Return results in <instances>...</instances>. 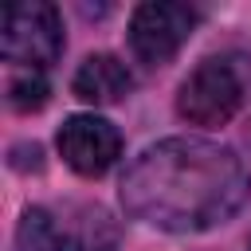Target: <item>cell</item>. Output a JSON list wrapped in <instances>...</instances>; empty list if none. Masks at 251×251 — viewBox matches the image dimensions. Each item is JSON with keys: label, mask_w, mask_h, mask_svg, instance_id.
<instances>
[{"label": "cell", "mask_w": 251, "mask_h": 251, "mask_svg": "<svg viewBox=\"0 0 251 251\" xmlns=\"http://www.w3.org/2000/svg\"><path fill=\"white\" fill-rule=\"evenodd\" d=\"M59 157L78 176H102L122 157V133L98 114H75L59 126Z\"/></svg>", "instance_id": "6"}, {"label": "cell", "mask_w": 251, "mask_h": 251, "mask_svg": "<svg viewBox=\"0 0 251 251\" xmlns=\"http://www.w3.org/2000/svg\"><path fill=\"white\" fill-rule=\"evenodd\" d=\"M16 251H118V227L86 200L31 204L20 216Z\"/></svg>", "instance_id": "2"}, {"label": "cell", "mask_w": 251, "mask_h": 251, "mask_svg": "<svg viewBox=\"0 0 251 251\" xmlns=\"http://www.w3.org/2000/svg\"><path fill=\"white\" fill-rule=\"evenodd\" d=\"M71 90H75V98H82L90 106H110L133 90V75L126 71V63L118 55H90L75 71Z\"/></svg>", "instance_id": "7"}, {"label": "cell", "mask_w": 251, "mask_h": 251, "mask_svg": "<svg viewBox=\"0 0 251 251\" xmlns=\"http://www.w3.org/2000/svg\"><path fill=\"white\" fill-rule=\"evenodd\" d=\"M0 51L8 63L43 71L63 55V20L47 0H16L0 12Z\"/></svg>", "instance_id": "4"}, {"label": "cell", "mask_w": 251, "mask_h": 251, "mask_svg": "<svg viewBox=\"0 0 251 251\" xmlns=\"http://www.w3.org/2000/svg\"><path fill=\"white\" fill-rule=\"evenodd\" d=\"M251 86V67L239 55H208L176 90V114L192 126H224L239 114Z\"/></svg>", "instance_id": "3"}, {"label": "cell", "mask_w": 251, "mask_h": 251, "mask_svg": "<svg viewBox=\"0 0 251 251\" xmlns=\"http://www.w3.org/2000/svg\"><path fill=\"white\" fill-rule=\"evenodd\" d=\"M251 192L235 149L204 137H169L133 157L122 176V204L161 231H208L227 224Z\"/></svg>", "instance_id": "1"}, {"label": "cell", "mask_w": 251, "mask_h": 251, "mask_svg": "<svg viewBox=\"0 0 251 251\" xmlns=\"http://www.w3.org/2000/svg\"><path fill=\"white\" fill-rule=\"evenodd\" d=\"M196 20H200V12L188 4L149 0V4L133 8V16H129V51L145 67H161L188 43Z\"/></svg>", "instance_id": "5"}, {"label": "cell", "mask_w": 251, "mask_h": 251, "mask_svg": "<svg viewBox=\"0 0 251 251\" xmlns=\"http://www.w3.org/2000/svg\"><path fill=\"white\" fill-rule=\"evenodd\" d=\"M8 102L16 106V110H39L43 102H47V82H43V75L39 71H24V75H16L12 82H8Z\"/></svg>", "instance_id": "8"}]
</instances>
